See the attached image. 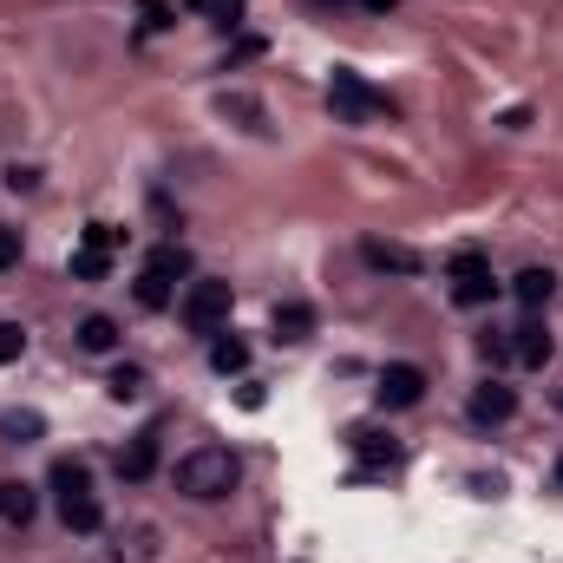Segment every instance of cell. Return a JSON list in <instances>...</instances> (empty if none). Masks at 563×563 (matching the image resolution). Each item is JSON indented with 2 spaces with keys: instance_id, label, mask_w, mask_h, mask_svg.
I'll return each mask as SVG.
<instances>
[{
  "instance_id": "obj_1",
  "label": "cell",
  "mask_w": 563,
  "mask_h": 563,
  "mask_svg": "<svg viewBox=\"0 0 563 563\" xmlns=\"http://www.w3.org/2000/svg\"><path fill=\"white\" fill-rule=\"evenodd\" d=\"M236 478H243V459L230 452V445H197V452H184L177 459V492L184 498H230L236 492Z\"/></svg>"
},
{
  "instance_id": "obj_2",
  "label": "cell",
  "mask_w": 563,
  "mask_h": 563,
  "mask_svg": "<svg viewBox=\"0 0 563 563\" xmlns=\"http://www.w3.org/2000/svg\"><path fill=\"white\" fill-rule=\"evenodd\" d=\"M53 492H59V525H66V531L92 538V531L106 525V505H99L92 472H86L79 459H59V465H53Z\"/></svg>"
},
{
  "instance_id": "obj_3",
  "label": "cell",
  "mask_w": 563,
  "mask_h": 563,
  "mask_svg": "<svg viewBox=\"0 0 563 563\" xmlns=\"http://www.w3.org/2000/svg\"><path fill=\"white\" fill-rule=\"evenodd\" d=\"M184 276H190V250H184V243H157V250L144 256L139 282H132L139 308H170V295H177V282Z\"/></svg>"
},
{
  "instance_id": "obj_4",
  "label": "cell",
  "mask_w": 563,
  "mask_h": 563,
  "mask_svg": "<svg viewBox=\"0 0 563 563\" xmlns=\"http://www.w3.org/2000/svg\"><path fill=\"white\" fill-rule=\"evenodd\" d=\"M230 308H236V288H230V282H217V276L190 282V288H184V301H177V314H184V328H190V334H223V328H230Z\"/></svg>"
},
{
  "instance_id": "obj_5",
  "label": "cell",
  "mask_w": 563,
  "mask_h": 563,
  "mask_svg": "<svg viewBox=\"0 0 563 563\" xmlns=\"http://www.w3.org/2000/svg\"><path fill=\"white\" fill-rule=\"evenodd\" d=\"M328 106H334L341 125H374L380 112H394V106H387L361 73H347V66H334V79H328Z\"/></svg>"
},
{
  "instance_id": "obj_6",
  "label": "cell",
  "mask_w": 563,
  "mask_h": 563,
  "mask_svg": "<svg viewBox=\"0 0 563 563\" xmlns=\"http://www.w3.org/2000/svg\"><path fill=\"white\" fill-rule=\"evenodd\" d=\"M492 295H498V276H492L485 256H472V250L452 256V301H459V308H485Z\"/></svg>"
},
{
  "instance_id": "obj_7",
  "label": "cell",
  "mask_w": 563,
  "mask_h": 563,
  "mask_svg": "<svg viewBox=\"0 0 563 563\" xmlns=\"http://www.w3.org/2000/svg\"><path fill=\"white\" fill-rule=\"evenodd\" d=\"M157 452H164V426H144L125 439V452H119V478L125 485H144L151 472H157Z\"/></svg>"
},
{
  "instance_id": "obj_8",
  "label": "cell",
  "mask_w": 563,
  "mask_h": 563,
  "mask_svg": "<svg viewBox=\"0 0 563 563\" xmlns=\"http://www.w3.org/2000/svg\"><path fill=\"white\" fill-rule=\"evenodd\" d=\"M374 394H380V407H394V413H400V407H420L426 400V374L413 367V361H394V367L380 374Z\"/></svg>"
},
{
  "instance_id": "obj_9",
  "label": "cell",
  "mask_w": 563,
  "mask_h": 563,
  "mask_svg": "<svg viewBox=\"0 0 563 563\" xmlns=\"http://www.w3.org/2000/svg\"><path fill=\"white\" fill-rule=\"evenodd\" d=\"M505 354H511L518 367H544V361H551V328H544L538 314H531V321H518V328H511V341H505Z\"/></svg>"
},
{
  "instance_id": "obj_10",
  "label": "cell",
  "mask_w": 563,
  "mask_h": 563,
  "mask_svg": "<svg viewBox=\"0 0 563 563\" xmlns=\"http://www.w3.org/2000/svg\"><path fill=\"white\" fill-rule=\"evenodd\" d=\"M511 413H518V394H511L505 380H485V387L472 394V420L478 426H505Z\"/></svg>"
},
{
  "instance_id": "obj_11",
  "label": "cell",
  "mask_w": 563,
  "mask_h": 563,
  "mask_svg": "<svg viewBox=\"0 0 563 563\" xmlns=\"http://www.w3.org/2000/svg\"><path fill=\"white\" fill-rule=\"evenodd\" d=\"M361 256H367L374 269H394V276H420V269H426L420 250H407V243H380V236H374V243H361Z\"/></svg>"
},
{
  "instance_id": "obj_12",
  "label": "cell",
  "mask_w": 563,
  "mask_h": 563,
  "mask_svg": "<svg viewBox=\"0 0 563 563\" xmlns=\"http://www.w3.org/2000/svg\"><path fill=\"white\" fill-rule=\"evenodd\" d=\"M511 295H518V301L538 314V308L558 295V276H551V269H518V276H511Z\"/></svg>"
},
{
  "instance_id": "obj_13",
  "label": "cell",
  "mask_w": 563,
  "mask_h": 563,
  "mask_svg": "<svg viewBox=\"0 0 563 563\" xmlns=\"http://www.w3.org/2000/svg\"><path fill=\"white\" fill-rule=\"evenodd\" d=\"M308 334H314V308H308V301H282L276 308V341L295 347V341H308Z\"/></svg>"
},
{
  "instance_id": "obj_14",
  "label": "cell",
  "mask_w": 563,
  "mask_h": 563,
  "mask_svg": "<svg viewBox=\"0 0 563 563\" xmlns=\"http://www.w3.org/2000/svg\"><path fill=\"white\" fill-rule=\"evenodd\" d=\"M79 347H86V354H112V347H119V321H112V314H86V321H79Z\"/></svg>"
},
{
  "instance_id": "obj_15",
  "label": "cell",
  "mask_w": 563,
  "mask_h": 563,
  "mask_svg": "<svg viewBox=\"0 0 563 563\" xmlns=\"http://www.w3.org/2000/svg\"><path fill=\"white\" fill-rule=\"evenodd\" d=\"M151 558H157V531L151 525H132L119 538V551H112V563H151Z\"/></svg>"
},
{
  "instance_id": "obj_16",
  "label": "cell",
  "mask_w": 563,
  "mask_h": 563,
  "mask_svg": "<svg viewBox=\"0 0 563 563\" xmlns=\"http://www.w3.org/2000/svg\"><path fill=\"white\" fill-rule=\"evenodd\" d=\"M210 367H217V374H243V367H250V341L217 334V341H210Z\"/></svg>"
},
{
  "instance_id": "obj_17",
  "label": "cell",
  "mask_w": 563,
  "mask_h": 563,
  "mask_svg": "<svg viewBox=\"0 0 563 563\" xmlns=\"http://www.w3.org/2000/svg\"><path fill=\"white\" fill-rule=\"evenodd\" d=\"M354 452L367 465H400V439H387V432H354Z\"/></svg>"
},
{
  "instance_id": "obj_18",
  "label": "cell",
  "mask_w": 563,
  "mask_h": 563,
  "mask_svg": "<svg viewBox=\"0 0 563 563\" xmlns=\"http://www.w3.org/2000/svg\"><path fill=\"white\" fill-rule=\"evenodd\" d=\"M40 432H46V420L26 413V407H7V413H0V439H13V445H26V439H40Z\"/></svg>"
},
{
  "instance_id": "obj_19",
  "label": "cell",
  "mask_w": 563,
  "mask_h": 563,
  "mask_svg": "<svg viewBox=\"0 0 563 563\" xmlns=\"http://www.w3.org/2000/svg\"><path fill=\"white\" fill-rule=\"evenodd\" d=\"M0 518H7V525H26V518H33V492L13 485V478H0Z\"/></svg>"
},
{
  "instance_id": "obj_20",
  "label": "cell",
  "mask_w": 563,
  "mask_h": 563,
  "mask_svg": "<svg viewBox=\"0 0 563 563\" xmlns=\"http://www.w3.org/2000/svg\"><path fill=\"white\" fill-rule=\"evenodd\" d=\"M106 387H112V400H139V394H144V367H112V380H106Z\"/></svg>"
},
{
  "instance_id": "obj_21",
  "label": "cell",
  "mask_w": 563,
  "mask_h": 563,
  "mask_svg": "<svg viewBox=\"0 0 563 563\" xmlns=\"http://www.w3.org/2000/svg\"><path fill=\"white\" fill-rule=\"evenodd\" d=\"M106 269H112V256H106V250H79V256H73V276H79V282H99Z\"/></svg>"
},
{
  "instance_id": "obj_22",
  "label": "cell",
  "mask_w": 563,
  "mask_h": 563,
  "mask_svg": "<svg viewBox=\"0 0 563 563\" xmlns=\"http://www.w3.org/2000/svg\"><path fill=\"white\" fill-rule=\"evenodd\" d=\"M197 7H203V13H210L217 26H230V33L243 26V0H197Z\"/></svg>"
},
{
  "instance_id": "obj_23",
  "label": "cell",
  "mask_w": 563,
  "mask_h": 563,
  "mask_svg": "<svg viewBox=\"0 0 563 563\" xmlns=\"http://www.w3.org/2000/svg\"><path fill=\"white\" fill-rule=\"evenodd\" d=\"M20 354H26V334H20L13 321H0V367H7V361H20Z\"/></svg>"
},
{
  "instance_id": "obj_24",
  "label": "cell",
  "mask_w": 563,
  "mask_h": 563,
  "mask_svg": "<svg viewBox=\"0 0 563 563\" xmlns=\"http://www.w3.org/2000/svg\"><path fill=\"white\" fill-rule=\"evenodd\" d=\"M86 250H106V256H112V250H119V230H112V223H86Z\"/></svg>"
},
{
  "instance_id": "obj_25",
  "label": "cell",
  "mask_w": 563,
  "mask_h": 563,
  "mask_svg": "<svg viewBox=\"0 0 563 563\" xmlns=\"http://www.w3.org/2000/svg\"><path fill=\"white\" fill-rule=\"evenodd\" d=\"M0 269H20V230L0 223Z\"/></svg>"
},
{
  "instance_id": "obj_26",
  "label": "cell",
  "mask_w": 563,
  "mask_h": 563,
  "mask_svg": "<svg viewBox=\"0 0 563 563\" xmlns=\"http://www.w3.org/2000/svg\"><path fill=\"white\" fill-rule=\"evenodd\" d=\"M7 184H13V190H33V184H40V170H33V164H13V170H7Z\"/></svg>"
},
{
  "instance_id": "obj_27",
  "label": "cell",
  "mask_w": 563,
  "mask_h": 563,
  "mask_svg": "<svg viewBox=\"0 0 563 563\" xmlns=\"http://www.w3.org/2000/svg\"><path fill=\"white\" fill-rule=\"evenodd\" d=\"M361 7H374V13H387V7H400V0H361Z\"/></svg>"
},
{
  "instance_id": "obj_28",
  "label": "cell",
  "mask_w": 563,
  "mask_h": 563,
  "mask_svg": "<svg viewBox=\"0 0 563 563\" xmlns=\"http://www.w3.org/2000/svg\"><path fill=\"white\" fill-rule=\"evenodd\" d=\"M558 485H563V459H558Z\"/></svg>"
}]
</instances>
